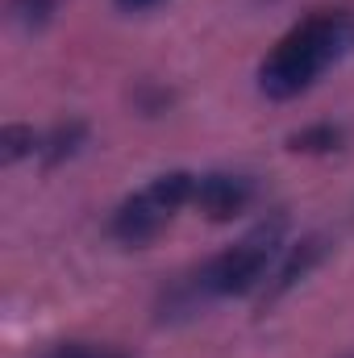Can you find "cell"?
Instances as JSON below:
<instances>
[{
	"instance_id": "cell-1",
	"label": "cell",
	"mask_w": 354,
	"mask_h": 358,
	"mask_svg": "<svg viewBox=\"0 0 354 358\" xmlns=\"http://www.w3.org/2000/svg\"><path fill=\"white\" fill-rule=\"evenodd\" d=\"M354 50V17L351 13H313L296 29H288L275 50L259 67V88L271 100H292L317 84L325 67Z\"/></svg>"
},
{
	"instance_id": "cell-2",
	"label": "cell",
	"mask_w": 354,
	"mask_h": 358,
	"mask_svg": "<svg viewBox=\"0 0 354 358\" xmlns=\"http://www.w3.org/2000/svg\"><path fill=\"white\" fill-rule=\"evenodd\" d=\"M192 196H196V176L187 171L155 176L113 213V238L125 246H146L150 238H159L171 225V217L183 204H192Z\"/></svg>"
},
{
	"instance_id": "cell-3",
	"label": "cell",
	"mask_w": 354,
	"mask_h": 358,
	"mask_svg": "<svg viewBox=\"0 0 354 358\" xmlns=\"http://www.w3.org/2000/svg\"><path fill=\"white\" fill-rule=\"evenodd\" d=\"M279 238H283V221H279V217H275L271 225H259V229L246 234L234 250L217 255V259L204 267L200 287H204L208 296H242V292L259 287L267 267H271V259L279 255Z\"/></svg>"
},
{
	"instance_id": "cell-4",
	"label": "cell",
	"mask_w": 354,
	"mask_h": 358,
	"mask_svg": "<svg viewBox=\"0 0 354 358\" xmlns=\"http://www.w3.org/2000/svg\"><path fill=\"white\" fill-rule=\"evenodd\" d=\"M255 196V183L246 176H229V171H213V176L196 179V196L192 204L208 217V221H229L238 217Z\"/></svg>"
},
{
	"instance_id": "cell-5",
	"label": "cell",
	"mask_w": 354,
	"mask_h": 358,
	"mask_svg": "<svg viewBox=\"0 0 354 358\" xmlns=\"http://www.w3.org/2000/svg\"><path fill=\"white\" fill-rule=\"evenodd\" d=\"M321 255H325V242H321V238H304V242H296V246L288 250L283 267L275 271V283H271V292H267V296H279V292L296 287L309 271L321 263Z\"/></svg>"
},
{
	"instance_id": "cell-6",
	"label": "cell",
	"mask_w": 354,
	"mask_h": 358,
	"mask_svg": "<svg viewBox=\"0 0 354 358\" xmlns=\"http://www.w3.org/2000/svg\"><path fill=\"white\" fill-rule=\"evenodd\" d=\"M342 138H346V134H342L338 125H309V129L292 134L288 146H292V150H304V155H330V150L342 146Z\"/></svg>"
},
{
	"instance_id": "cell-7",
	"label": "cell",
	"mask_w": 354,
	"mask_h": 358,
	"mask_svg": "<svg viewBox=\"0 0 354 358\" xmlns=\"http://www.w3.org/2000/svg\"><path fill=\"white\" fill-rule=\"evenodd\" d=\"M80 142H84V125H80V121H71V125H59V129H55L38 150L46 155V163H63L67 155H76V150H80Z\"/></svg>"
},
{
	"instance_id": "cell-8",
	"label": "cell",
	"mask_w": 354,
	"mask_h": 358,
	"mask_svg": "<svg viewBox=\"0 0 354 358\" xmlns=\"http://www.w3.org/2000/svg\"><path fill=\"white\" fill-rule=\"evenodd\" d=\"M0 146H4V150H0V159H4V163H17V159L34 155L42 142L34 138V129H25V125H8V129H4V138H0Z\"/></svg>"
},
{
	"instance_id": "cell-9",
	"label": "cell",
	"mask_w": 354,
	"mask_h": 358,
	"mask_svg": "<svg viewBox=\"0 0 354 358\" xmlns=\"http://www.w3.org/2000/svg\"><path fill=\"white\" fill-rule=\"evenodd\" d=\"M50 8H55V0H13V13H17L25 25L46 21V17H50Z\"/></svg>"
},
{
	"instance_id": "cell-10",
	"label": "cell",
	"mask_w": 354,
	"mask_h": 358,
	"mask_svg": "<svg viewBox=\"0 0 354 358\" xmlns=\"http://www.w3.org/2000/svg\"><path fill=\"white\" fill-rule=\"evenodd\" d=\"M55 358H121V355H104V350H88V346H63Z\"/></svg>"
},
{
	"instance_id": "cell-11",
	"label": "cell",
	"mask_w": 354,
	"mask_h": 358,
	"mask_svg": "<svg viewBox=\"0 0 354 358\" xmlns=\"http://www.w3.org/2000/svg\"><path fill=\"white\" fill-rule=\"evenodd\" d=\"M117 4H121V8H134V13H138V8H150V4H159V0H117Z\"/></svg>"
}]
</instances>
